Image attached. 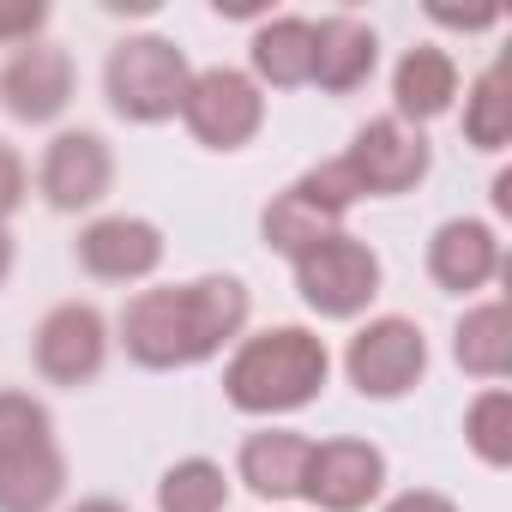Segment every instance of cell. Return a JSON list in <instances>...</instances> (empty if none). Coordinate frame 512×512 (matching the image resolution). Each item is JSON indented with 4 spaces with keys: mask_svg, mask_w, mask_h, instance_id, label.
Segmentation results:
<instances>
[{
    "mask_svg": "<svg viewBox=\"0 0 512 512\" xmlns=\"http://www.w3.org/2000/svg\"><path fill=\"white\" fill-rule=\"evenodd\" d=\"M332 386V350L314 326H260L223 356V398L241 416H296Z\"/></svg>",
    "mask_w": 512,
    "mask_h": 512,
    "instance_id": "obj_1",
    "label": "cell"
},
{
    "mask_svg": "<svg viewBox=\"0 0 512 512\" xmlns=\"http://www.w3.org/2000/svg\"><path fill=\"white\" fill-rule=\"evenodd\" d=\"M187 79H193V61L175 37H157V31H133L109 49L103 61V97L109 109L127 121V127H163L181 115V97H187Z\"/></svg>",
    "mask_w": 512,
    "mask_h": 512,
    "instance_id": "obj_2",
    "label": "cell"
},
{
    "mask_svg": "<svg viewBox=\"0 0 512 512\" xmlns=\"http://www.w3.org/2000/svg\"><path fill=\"white\" fill-rule=\"evenodd\" d=\"M362 205V187L350 175L344 157H326V163H308L290 187H278L260 211V241L272 253H284V260H296V253H308L314 241L338 235L344 217Z\"/></svg>",
    "mask_w": 512,
    "mask_h": 512,
    "instance_id": "obj_3",
    "label": "cell"
},
{
    "mask_svg": "<svg viewBox=\"0 0 512 512\" xmlns=\"http://www.w3.org/2000/svg\"><path fill=\"white\" fill-rule=\"evenodd\" d=\"M290 278H296V296H302V308L314 314V320H362L374 302H380V290H386V266H380V253L362 241V235H350V229H338V235H326V241H314L308 253H296L290 260Z\"/></svg>",
    "mask_w": 512,
    "mask_h": 512,
    "instance_id": "obj_4",
    "label": "cell"
},
{
    "mask_svg": "<svg viewBox=\"0 0 512 512\" xmlns=\"http://www.w3.org/2000/svg\"><path fill=\"white\" fill-rule=\"evenodd\" d=\"M344 380L374 404L410 398L428 380V332L410 314H368L344 344Z\"/></svg>",
    "mask_w": 512,
    "mask_h": 512,
    "instance_id": "obj_5",
    "label": "cell"
},
{
    "mask_svg": "<svg viewBox=\"0 0 512 512\" xmlns=\"http://www.w3.org/2000/svg\"><path fill=\"white\" fill-rule=\"evenodd\" d=\"M175 121L205 151H247L266 127V91L247 79V67H193Z\"/></svg>",
    "mask_w": 512,
    "mask_h": 512,
    "instance_id": "obj_6",
    "label": "cell"
},
{
    "mask_svg": "<svg viewBox=\"0 0 512 512\" xmlns=\"http://www.w3.org/2000/svg\"><path fill=\"white\" fill-rule=\"evenodd\" d=\"M115 356V326L97 302H55L31 332V362L49 386H91Z\"/></svg>",
    "mask_w": 512,
    "mask_h": 512,
    "instance_id": "obj_7",
    "label": "cell"
},
{
    "mask_svg": "<svg viewBox=\"0 0 512 512\" xmlns=\"http://www.w3.org/2000/svg\"><path fill=\"white\" fill-rule=\"evenodd\" d=\"M37 193L61 217L97 211L115 193V145L97 127H61V133H49V145L37 157Z\"/></svg>",
    "mask_w": 512,
    "mask_h": 512,
    "instance_id": "obj_8",
    "label": "cell"
},
{
    "mask_svg": "<svg viewBox=\"0 0 512 512\" xmlns=\"http://www.w3.org/2000/svg\"><path fill=\"white\" fill-rule=\"evenodd\" d=\"M109 326H115V344L127 350V362H139V368H151V374L199 368V344H193V320H187L181 284L133 290L127 308H121Z\"/></svg>",
    "mask_w": 512,
    "mask_h": 512,
    "instance_id": "obj_9",
    "label": "cell"
},
{
    "mask_svg": "<svg viewBox=\"0 0 512 512\" xmlns=\"http://www.w3.org/2000/svg\"><path fill=\"white\" fill-rule=\"evenodd\" d=\"M362 199H398V193H416L428 175H434V145L422 127H404L398 115H374L350 133V151H344Z\"/></svg>",
    "mask_w": 512,
    "mask_h": 512,
    "instance_id": "obj_10",
    "label": "cell"
},
{
    "mask_svg": "<svg viewBox=\"0 0 512 512\" xmlns=\"http://www.w3.org/2000/svg\"><path fill=\"white\" fill-rule=\"evenodd\" d=\"M386 452L362 434H332V440H314L308 452V476H302V500L314 512H368L380 494H386Z\"/></svg>",
    "mask_w": 512,
    "mask_h": 512,
    "instance_id": "obj_11",
    "label": "cell"
},
{
    "mask_svg": "<svg viewBox=\"0 0 512 512\" xmlns=\"http://www.w3.org/2000/svg\"><path fill=\"white\" fill-rule=\"evenodd\" d=\"M163 253H169L163 229L139 211H97L73 241L79 272L97 278V284H151Z\"/></svg>",
    "mask_w": 512,
    "mask_h": 512,
    "instance_id": "obj_12",
    "label": "cell"
},
{
    "mask_svg": "<svg viewBox=\"0 0 512 512\" xmlns=\"http://www.w3.org/2000/svg\"><path fill=\"white\" fill-rule=\"evenodd\" d=\"M79 97V67L61 43H25L0 67V109L19 127H55Z\"/></svg>",
    "mask_w": 512,
    "mask_h": 512,
    "instance_id": "obj_13",
    "label": "cell"
},
{
    "mask_svg": "<svg viewBox=\"0 0 512 512\" xmlns=\"http://www.w3.org/2000/svg\"><path fill=\"white\" fill-rule=\"evenodd\" d=\"M500 272H506V247H500V229L494 223H482V217H446L428 235V278H434V290L470 302Z\"/></svg>",
    "mask_w": 512,
    "mask_h": 512,
    "instance_id": "obj_14",
    "label": "cell"
},
{
    "mask_svg": "<svg viewBox=\"0 0 512 512\" xmlns=\"http://www.w3.org/2000/svg\"><path fill=\"white\" fill-rule=\"evenodd\" d=\"M308 452L314 440L302 428H284V422H266V428H253L235 452V482L253 494V500H266V506H290L302 500V476H308Z\"/></svg>",
    "mask_w": 512,
    "mask_h": 512,
    "instance_id": "obj_15",
    "label": "cell"
},
{
    "mask_svg": "<svg viewBox=\"0 0 512 512\" xmlns=\"http://www.w3.org/2000/svg\"><path fill=\"white\" fill-rule=\"evenodd\" d=\"M380 73V31L356 13H326L314 19V79L326 97H350Z\"/></svg>",
    "mask_w": 512,
    "mask_h": 512,
    "instance_id": "obj_16",
    "label": "cell"
},
{
    "mask_svg": "<svg viewBox=\"0 0 512 512\" xmlns=\"http://www.w3.org/2000/svg\"><path fill=\"white\" fill-rule=\"evenodd\" d=\"M458 91H464V73H458L452 49H440V43H416L392 67V115L404 127H428V121L452 115Z\"/></svg>",
    "mask_w": 512,
    "mask_h": 512,
    "instance_id": "obj_17",
    "label": "cell"
},
{
    "mask_svg": "<svg viewBox=\"0 0 512 512\" xmlns=\"http://www.w3.org/2000/svg\"><path fill=\"white\" fill-rule=\"evenodd\" d=\"M247 79L260 91H302L314 79V19L266 13L247 37Z\"/></svg>",
    "mask_w": 512,
    "mask_h": 512,
    "instance_id": "obj_18",
    "label": "cell"
},
{
    "mask_svg": "<svg viewBox=\"0 0 512 512\" xmlns=\"http://www.w3.org/2000/svg\"><path fill=\"white\" fill-rule=\"evenodd\" d=\"M452 362L470 380H482V386H500L512 374V314H506L500 296L470 302L458 314V326H452Z\"/></svg>",
    "mask_w": 512,
    "mask_h": 512,
    "instance_id": "obj_19",
    "label": "cell"
},
{
    "mask_svg": "<svg viewBox=\"0 0 512 512\" xmlns=\"http://www.w3.org/2000/svg\"><path fill=\"white\" fill-rule=\"evenodd\" d=\"M67 506V452L37 446L0 464V512H61Z\"/></svg>",
    "mask_w": 512,
    "mask_h": 512,
    "instance_id": "obj_20",
    "label": "cell"
},
{
    "mask_svg": "<svg viewBox=\"0 0 512 512\" xmlns=\"http://www.w3.org/2000/svg\"><path fill=\"white\" fill-rule=\"evenodd\" d=\"M229 500H235V476L205 452L175 458L157 476V512H229Z\"/></svg>",
    "mask_w": 512,
    "mask_h": 512,
    "instance_id": "obj_21",
    "label": "cell"
},
{
    "mask_svg": "<svg viewBox=\"0 0 512 512\" xmlns=\"http://www.w3.org/2000/svg\"><path fill=\"white\" fill-rule=\"evenodd\" d=\"M464 145L470 151H506V139H512V97H506V67L494 61V67H482L464 91Z\"/></svg>",
    "mask_w": 512,
    "mask_h": 512,
    "instance_id": "obj_22",
    "label": "cell"
},
{
    "mask_svg": "<svg viewBox=\"0 0 512 512\" xmlns=\"http://www.w3.org/2000/svg\"><path fill=\"white\" fill-rule=\"evenodd\" d=\"M464 446L488 470H506L512 464V392L506 386H482L464 404Z\"/></svg>",
    "mask_w": 512,
    "mask_h": 512,
    "instance_id": "obj_23",
    "label": "cell"
},
{
    "mask_svg": "<svg viewBox=\"0 0 512 512\" xmlns=\"http://www.w3.org/2000/svg\"><path fill=\"white\" fill-rule=\"evenodd\" d=\"M37 446H55V410L25 386H0V464Z\"/></svg>",
    "mask_w": 512,
    "mask_h": 512,
    "instance_id": "obj_24",
    "label": "cell"
},
{
    "mask_svg": "<svg viewBox=\"0 0 512 512\" xmlns=\"http://www.w3.org/2000/svg\"><path fill=\"white\" fill-rule=\"evenodd\" d=\"M43 31H49V7H43V0H0V49L43 43Z\"/></svg>",
    "mask_w": 512,
    "mask_h": 512,
    "instance_id": "obj_25",
    "label": "cell"
},
{
    "mask_svg": "<svg viewBox=\"0 0 512 512\" xmlns=\"http://www.w3.org/2000/svg\"><path fill=\"white\" fill-rule=\"evenodd\" d=\"M31 199V163L19 157V145L0 139V223H13Z\"/></svg>",
    "mask_w": 512,
    "mask_h": 512,
    "instance_id": "obj_26",
    "label": "cell"
},
{
    "mask_svg": "<svg viewBox=\"0 0 512 512\" xmlns=\"http://www.w3.org/2000/svg\"><path fill=\"white\" fill-rule=\"evenodd\" d=\"M380 512H458V500L440 494V488H398Z\"/></svg>",
    "mask_w": 512,
    "mask_h": 512,
    "instance_id": "obj_27",
    "label": "cell"
},
{
    "mask_svg": "<svg viewBox=\"0 0 512 512\" xmlns=\"http://www.w3.org/2000/svg\"><path fill=\"white\" fill-rule=\"evenodd\" d=\"M434 25H452V31H488V25H500V13H446V7H434Z\"/></svg>",
    "mask_w": 512,
    "mask_h": 512,
    "instance_id": "obj_28",
    "label": "cell"
},
{
    "mask_svg": "<svg viewBox=\"0 0 512 512\" xmlns=\"http://www.w3.org/2000/svg\"><path fill=\"white\" fill-rule=\"evenodd\" d=\"M61 512H133V506L115 500V494H79V500H67Z\"/></svg>",
    "mask_w": 512,
    "mask_h": 512,
    "instance_id": "obj_29",
    "label": "cell"
},
{
    "mask_svg": "<svg viewBox=\"0 0 512 512\" xmlns=\"http://www.w3.org/2000/svg\"><path fill=\"white\" fill-rule=\"evenodd\" d=\"M13 266H19V241H13V229L0 223V290L13 284Z\"/></svg>",
    "mask_w": 512,
    "mask_h": 512,
    "instance_id": "obj_30",
    "label": "cell"
},
{
    "mask_svg": "<svg viewBox=\"0 0 512 512\" xmlns=\"http://www.w3.org/2000/svg\"><path fill=\"white\" fill-rule=\"evenodd\" d=\"M494 211H500V217L512 211V175H494Z\"/></svg>",
    "mask_w": 512,
    "mask_h": 512,
    "instance_id": "obj_31",
    "label": "cell"
}]
</instances>
